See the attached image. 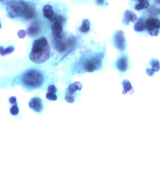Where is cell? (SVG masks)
Masks as SVG:
<instances>
[{"instance_id":"cell-1","label":"cell","mask_w":160,"mask_h":177,"mask_svg":"<svg viewBox=\"0 0 160 177\" xmlns=\"http://www.w3.org/2000/svg\"><path fill=\"white\" fill-rule=\"evenodd\" d=\"M50 47L47 39L41 37L34 41L29 58L33 62L41 64L49 59Z\"/></svg>"},{"instance_id":"cell-3","label":"cell","mask_w":160,"mask_h":177,"mask_svg":"<svg viewBox=\"0 0 160 177\" xmlns=\"http://www.w3.org/2000/svg\"><path fill=\"white\" fill-rule=\"evenodd\" d=\"M24 2L23 1H12L8 5L7 9L10 17L15 18L23 16Z\"/></svg>"},{"instance_id":"cell-15","label":"cell","mask_w":160,"mask_h":177,"mask_svg":"<svg viewBox=\"0 0 160 177\" xmlns=\"http://www.w3.org/2000/svg\"><path fill=\"white\" fill-rule=\"evenodd\" d=\"M55 47L58 52L59 53H64L67 49V44L62 40H55Z\"/></svg>"},{"instance_id":"cell-17","label":"cell","mask_w":160,"mask_h":177,"mask_svg":"<svg viewBox=\"0 0 160 177\" xmlns=\"http://www.w3.org/2000/svg\"><path fill=\"white\" fill-rule=\"evenodd\" d=\"M90 23L88 20L84 19L82 21V25L81 26L79 30L82 33H87L90 30Z\"/></svg>"},{"instance_id":"cell-21","label":"cell","mask_w":160,"mask_h":177,"mask_svg":"<svg viewBox=\"0 0 160 177\" xmlns=\"http://www.w3.org/2000/svg\"><path fill=\"white\" fill-rule=\"evenodd\" d=\"M10 113L14 117L19 116V109L18 107V104H13V106L10 108Z\"/></svg>"},{"instance_id":"cell-23","label":"cell","mask_w":160,"mask_h":177,"mask_svg":"<svg viewBox=\"0 0 160 177\" xmlns=\"http://www.w3.org/2000/svg\"><path fill=\"white\" fill-rule=\"evenodd\" d=\"M46 97L49 101H56L58 100V96L56 95L49 93H47L46 95Z\"/></svg>"},{"instance_id":"cell-2","label":"cell","mask_w":160,"mask_h":177,"mask_svg":"<svg viewBox=\"0 0 160 177\" xmlns=\"http://www.w3.org/2000/svg\"><path fill=\"white\" fill-rule=\"evenodd\" d=\"M44 78L40 72L31 70L25 73L21 78L22 85L28 89H38L43 84Z\"/></svg>"},{"instance_id":"cell-12","label":"cell","mask_w":160,"mask_h":177,"mask_svg":"<svg viewBox=\"0 0 160 177\" xmlns=\"http://www.w3.org/2000/svg\"><path fill=\"white\" fill-rule=\"evenodd\" d=\"M44 16L50 20L54 16V12L53 11V8L50 5H44L42 9Z\"/></svg>"},{"instance_id":"cell-32","label":"cell","mask_w":160,"mask_h":177,"mask_svg":"<svg viewBox=\"0 0 160 177\" xmlns=\"http://www.w3.org/2000/svg\"><path fill=\"white\" fill-rule=\"evenodd\" d=\"M155 2L156 3H157L158 4L160 5V1L159 0H157V1H155Z\"/></svg>"},{"instance_id":"cell-7","label":"cell","mask_w":160,"mask_h":177,"mask_svg":"<svg viewBox=\"0 0 160 177\" xmlns=\"http://www.w3.org/2000/svg\"><path fill=\"white\" fill-rule=\"evenodd\" d=\"M145 28L147 30L158 29L160 28V21L155 17H150L145 21Z\"/></svg>"},{"instance_id":"cell-24","label":"cell","mask_w":160,"mask_h":177,"mask_svg":"<svg viewBox=\"0 0 160 177\" xmlns=\"http://www.w3.org/2000/svg\"><path fill=\"white\" fill-rule=\"evenodd\" d=\"M48 93H53V94L55 95V93L58 91V89H57L56 87L54 85H49L48 87Z\"/></svg>"},{"instance_id":"cell-26","label":"cell","mask_w":160,"mask_h":177,"mask_svg":"<svg viewBox=\"0 0 160 177\" xmlns=\"http://www.w3.org/2000/svg\"><path fill=\"white\" fill-rule=\"evenodd\" d=\"M64 99L68 103H73L75 101V97L70 96H65Z\"/></svg>"},{"instance_id":"cell-18","label":"cell","mask_w":160,"mask_h":177,"mask_svg":"<svg viewBox=\"0 0 160 177\" xmlns=\"http://www.w3.org/2000/svg\"><path fill=\"white\" fill-rule=\"evenodd\" d=\"M15 50V47L13 46H10L4 49L2 47H0V54L1 56H5L7 54L11 53Z\"/></svg>"},{"instance_id":"cell-29","label":"cell","mask_w":160,"mask_h":177,"mask_svg":"<svg viewBox=\"0 0 160 177\" xmlns=\"http://www.w3.org/2000/svg\"><path fill=\"white\" fill-rule=\"evenodd\" d=\"M9 101L10 104H12V105H13V104H17V102H16V97H10L9 98Z\"/></svg>"},{"instance_id":"cell-31","label":"cell","mask_w":160,"mask_h":177,"mask_svg":"<svg viewBox=\"0 0 160 177\" xmlns=\"http://www.w3.org/2000/svg\"><path fill=\"white\" fill-rule=\"evenodd\" d=\"M105 1H97V3L99 5L103 4Z\"/></svg>"},{"instance_id":"cell-9","label":"cell","mask_w":160,"mask_h":177,"mask_svg":"<svg viewBox=\"0 0 160 177\" xmlns=\"http://www.w3.org/2000/svg\"><path fill=\"white\" fill-rule=\"evenodd\" d=\"M35 12L34 7L24 2L23 16L26 19H31L34 17Z\"/></svg>"},{"instance_id":"cell-22","label":"cell","mask_w":160,"mask_h":177,"mask_svg":"<svg viewBox=\"0 0 160 177\" xmlns=\"http://www.w3.org/2000/svg\"><path fill=\"white\" fill-rule=\"evenodd\" d=\"M149 11L151 14H155V15L160 14V8H158L155 6H153L149 9Z\"/></svg>"},{"instance_id":"cell-11","label":"cell","mask_w":160,"mask_h":177,"mask_svg":"<svg viewBox=\"0 0 160 177\" xmlns=\"http://www.w3.org/2000/svg\"><path fill=\"white\" fill-rule=\"evenodd\" d=\"M122 85L123 87V90H122L123 95H126L127 93H129V95H132L134 93V88L128 79H124L122 83Z\"/></svg>"},{"instance_id":"cell-10","label":"cell","mask_w":160,"mask_h":177,"mask_svg":"<svg viewBox=\"0 0 160 177\" xmlns=\"http://www.w3.org/2000/svg\"><path fill=\"white\" fill-rule=\"evenodd\" d=\"M137 20L136 14L129 10H126L123 14V23L125 24H129L130 22H134Z\"/></svg>"},{"instance_id":"cell-28","label":"cell","mask_w":160,"mask_h":177,"mask_svg":"<svg viewBox=\"0 0 160 177\" xmlns=\"http://www.w3.org/2000/svg\"><path fill=\"white\" fill-rule=\"evenodd\" d=\"M155 72L154 71H153L152 69L150 68H147V69H146V73L147 75H148L149 76H152L155 74Z\"/></svg>"},{"instance_id":"cell-30","label":"cell","mask_w":160,"mask_h":177,"mask_svg":"<svg viewBox=\"0 0 160 177\" xmlns=\"http://www.w3.org/2000/svg\"><path fill=\"white\" fill-rule=\"evenodd\" d=\"M74 83L75 85H76V87H77L78 90H81L82 88V85L81 83L80 82L76 81Z\"/></svg>"},{"instance_id":"cell-19","label":"cell","mask_w":160,"mask_h":177,"mask_svg":"<svg viewBox=\"0 0 160 177\" xmlns=\"http://www.w3.org/2000/svg\"><path fill=\"white\" fill-rule=\"evenodd\" d=\"M151 66V68L154 72H158L160 69V63L157 59H152L149 63Z\"/></svg>"},{"instance_id":"cell-13","label":"cell","mask_w":160,"mask_h":177,"mask_svg":"<svg viewBox=\"0 0 160 177\" xmlns=\"http://www.w3.org/2000/svg\"><path fill=\"white\" fill-rule=\"evenodd\" d=\"M145 28V23H144L143 17H140L137 23L134 26V30L137 32H141L144 30Z\"/></svg>"},{"instance_id":"cell-20","label":"cell","mask_w":160,"mask_h":177,"mask_svg":"<svg viewBox=\"0 0 160 177\" xmlns=\"http://www.w3.org/2000/svg\"><path fill=\"white\" fill-rule=\"evenodd\" d=\"M27 33L29 35H36L39 32V28L35 25H31L27 30Z\"/></svg>"},{"instance_id":"cell-8","label":"cell","mask_w":160,"mask_h":177,"mask_svg":"<svg viewBox=\"0 0 160 177\" xmlns=\"http://www.w3.org/2000/svg\"><path fill=\"white\" fill-rule=\"evenodd\" d=\"M129 59L125 56H122L118 59L117 61V67L120 72H124L127 71L128 68Z\"/></svg>"},{"instance_id":"cell-6","label":"cell","mask_w":160,"mask_h":177,"mask_svg":"<svg viewBox=\"0 0 160 177\" xmlns=\"http://www.w3.org/2000/svg\"><path fill=\"white\" fill-rule=\"evenodd\" d=\"M28 105L30 108L37 114H41L44 110L43 101L39 97H34L31 98Z\"/></svg>"},{"instance_id":"cell-14","label":"cell","mask_w":160,"mask_h":177,"mask_svg":"<svg viewBox=\"0 0 160 177\" xmlns=\"http://www.w3.org/2000/svg\"><path fill=\"white\" fill-rule=\"evenodd\" d=\"M52 33L54 35L61 34L63 30V27L61 23L55 21L51 27Z\"/></svg>"},{"instance_id":"cell-4","label":"cell","mask_w":160,"mask_h":177,"mask_svg":"<svg viewBox=\"0 0 160 177\" xmlns=\"http://www.w3.org/2000/svg\"><path fill=\"white\" fill-rule=\"evenodd\" d=\"M102 57L97 56L88 59L84 63V69L87 72L92 73L102 66Z\"/></svg>"},{"instance_id":"cell-16","label":"cell","mask_w":160,"mask_h":177,"mask_svg":"<svg viewBox=\"0 0 160 177\" xmlns=\"http://www.w3.org/2000/svg\"><path fill=\"white\" fill-rule=\"evenodd\" d=\"M138 3L135 5L136 10H141L143 9L148 8L150 5L149 1L147 0H139Z\"/></svg>"},{"instance_id":"cell-25","label":"cell","mask_w":160,"mask_h":177,"mask_svg":"<svg viewBox=\"0 0 160 177\" xmlns=\"http://www.w3.org/2000/svg\"><path fill=\"white\" fill-rule=\"evenodd\" d=\"M147 31L149 34L153 36H157L159 34V30L158 29L150 30Z\"/></svg>"},{"instance_id":"cell-5","label":"cell","mask_w":160,"mask_h":177,"mask_svg":"<svg viewBox=\"0 0 160 177\" xmlns=\"http://www.w3.org/2000/svg\"><path fill=\"white\" fill-rule=\"evenodd\" d=\"M113 39L116 48L121 52L124 51L126 48V40L123 31L117 30L114 36Z\"/></svg>"},{"instance_id":"cell-27","label":"cell","mask_w":160,"mask_h":177,"mask_svg":"<svg viewBox=\"0 0 160 177\" xmlns=\"http://www.w3.org/2000/svg\"><path fill=\"white\" fill-rule=\"evenodd\" d=\"M26 32L24 30H19V32L17 33V36L21 39H23V38H25L26 36Z\"/></svg>"}]
</instances>
